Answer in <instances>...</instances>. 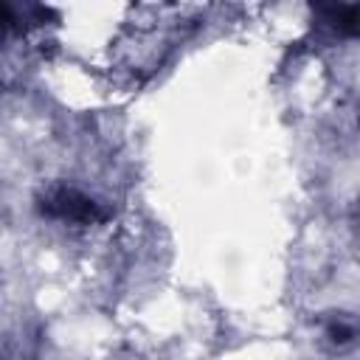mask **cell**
<instances>
[{"instance_id": "1", "label": "cell", "mask_w": 360, "mask_h": 360, "mask_svg": "<svg viewBox=\"0 0 360 360\" xmlns=\"http://www.w3.org/2000/svg\"><path fill=\"white\" fill-rule=\"evenodd\" d=\"M37 208L48 219L76 222V225H90V222L107 219V211L93 197H87L84 191H79L73 186H53V188H48L45 194L37 197Z\"/></svg>"}, {"instance_id": "2", "label": "cell", "mask_w": 360, "mask_h": 360, "mask_svg": "<svg viewBox=\"0 0 360 360\" xmlns=\"http://www.w3.org/2000/svg\"><path fill=\"white\" fill-rule=\"evenodd\" d=\"M329 338H332L335 343H349V340L354 338V326H352V323H332V326H329Z\"/></svg>"}]
</instances>
